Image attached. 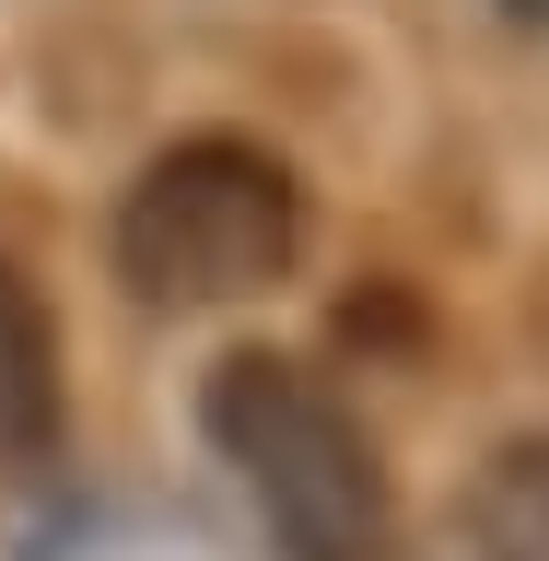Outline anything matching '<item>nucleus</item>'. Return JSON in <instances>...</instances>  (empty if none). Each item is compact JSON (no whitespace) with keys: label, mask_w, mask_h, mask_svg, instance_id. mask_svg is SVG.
<instances>
[{"label":"nucleus","mask_w":549,"mask_h":561,"mask_svg":"<svg viewBox=\"0 0 549 561\" xmlns=\"http://www.w3.org/2000/svg\"><path fill=\"white\" fill-rule=\"evenodd\" d=\"M222 468L245 480L258 526L281 538V561H386V468L363 445V421L281 351H235L199 398Z\"/></svg>","instance_id":"f257e3e1"},{"label":"nucleus","mask_w":549,"mask_h":561,"mask_svg":"<svg viewBox=\"0 0 549 561\" xmlns=\"http://www.w3.org/2000/svg\"><path fill=\"white\" fill-rule=\"evenodd\" d=\"M305 257V187L258 140H175L117 199V280L164 316L245 305Z\"/></svg>","instance_id":"f03ea898"},{"label":"nucleus","mask_w":549,"mask_h":561,"mask_svg":"<svg viewBox=\"0 0 549 561\" xmlns=\"http://www.w3.org/2000/svg\"><path fill=\"white\" fill-rule=\"evenodd\" d=\"M59 456V328L35 305V280L0 257V468Z\"/></svg>","instance_id":"7ed1b4c3"},{"label":"nucleus","mask_w":549,"mask_h":561,"mask_svg":"<svg viewBox=\"0 0 549 561\" xmlns=\"http://www.w3.org/2000/svg\"><path fill=\"white\" fill-rule=\"evenodd\" d=\"M468 561H549V445H503L456 515Z\"/></svg>","instance_id":"20e7f679"}]
</instances>
